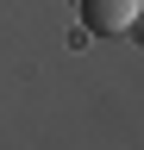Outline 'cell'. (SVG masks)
Masks as SVG:
<instances>
[{"instance_id": "obj_1", "label": "cell", "mask_w": 144, "mask_h": 150, "mask_svg": "<svg viewBox=\"0 0 144 150\" xmlns=\"http://www.w3.org/2000/svg\"><path fill=\"white\" fill-rule=\"evenodd\" d=\"M144 0H82V31L88 38H113L125 25H138Z\"/></svg>"}]
</instances>
